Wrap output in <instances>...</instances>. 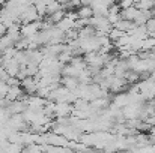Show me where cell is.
<instances>
[{
    "label": "cell",
    "mask_w": 155,
    "mask_h": 153,
    "mask_svg": "<svg viewBox=\"0 0 155 153\" xmlns=\"http://www.w3.org/2000/svg\"><path fill=\"white\" fill-rule=\"evenodd\" d=\"M42 20V17L38 14L35 5H30L21 15H20V23L24 26V24H29V23H35V21H39Z\"/></svg>",
    "instance_id": "6da1fadb"
},
{
    "label": "cell",
    "mask_w": 155,
    "mask_h": 153,
    "mask_svg": "<svg viewBox=\"0 0 155 153\" xmlns=\"http://www.w3.org/2000/svg\"><path fill=\"white\" fill-rule=\"evenodd\" d=\"M94 17V9L91 5H83L78 8L77 11V18H84V20H89Z\"/></svg>",
    "instance_id": "7a4b0ae2"
},
{
    "label": "cell",
    "mask_w": 155,
    "mask_h": 153,
    "mask_svg": "<svg viewBox=\"0 0 155 153\" xmlns=\"http://www.w3.org/2000/svg\"><path fill=\"white\" fill-rule=\"evenodd\" d=\"M15 41L11 38V36H8V35H3L2 38H0V51L3 53L5 50H9V48H15Z\"/></svg>",
    "instance_id": "3957f363"
},
{
    "label": "cell",
    "mask_w": 155,
    "mask_h": 153,
    "mask_svg": "<svg viewBox=\"0 0 155 153\" xmlns=\"http://www.w3.org/2000/svg\"><path fill=\"white\" fill-rule=\"evenodd\" d=\"M21 95H23L21 87H18V86H11V87H9V92H8V95H6V98L11 102H14L15 99H18Z\"/></svg>",
    "instance_id": "277c9868"
},
{
    "label": "cell",
    "mask_w": 155,
    "mask_h": 153,
    "mask_svg": "<svg viewBox=\"0 0 155 153\" xmlns=\"http://www.w3.org/2000/svg\"><path fill=\"white\" fill-rule=\"evenodd\" d=\"M62 9V5L59 3V2H51L48 6H47V15H51V14H54V12H57V11H60Z\"/></svg>",
    "instance_id": "5b68a950"
},
{
    "label": "cell",
    "mask_w": 155,
    "mask_h": 153,
    "mask_svg": "<svg viewBox=\"0 0 155 153\" xmlns=\"http://www.w3.org/2000/svg\"><path fill=\"white\" fill-rule=\"evenodd\" d=\"M9 84L6 83V81H2L0 80V98H6V95H8V92H9Z\"/></svg>",
    "instance_id": "8992f818"
},
{
    "label": "cell",
    "mask_w": 155,
    "mask_h": 153,
    "mask_svg": "<svg viewBox=\"0 0 155 153\" xmlns=\"http://www.w3.org/2000/svg\"><path fill=\"white\" fill-rule=\"evenodd\" d=\"M146 29H148L149 35L155 36V17H152V18H151L148 23H146Z\"/></svg>",
    "instance_id": "52a82bcc"
},
{
    "label": "cell",
    "mask_w": 155,
    "mask_h": 153,
    "mask_svg": "<svg viewBox=\"0 0 155 153\" xmlns=\"http://www.w3.org/2000/svg\"><path fill=\"white\" fill-rule=\"evenodd\" d=\"M119 6H120V9H128V8L134 6V0H120Z\"/></svg>",
    "instance_id": "ba28073f"
}]
</instances>
